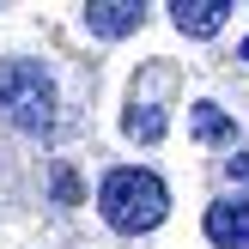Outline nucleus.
<instances>
[{
	"label": "nucleus",
	"instance_id": "obj_1",
	"mask_svg": "<svg viewBox=\"0 0 249 249\" xmlns=\"http://www.w3.org/2000/svg\"><path fill=\"white\" fill-rule=\"evenodd\" d=\"M164 207H170V195H164V182L152 170H109L97 182V213L116 231H128V237L134 231H152L164 219Z\"/></svg>",
	"mask_w": 249,
	"mask_h": 249
},
{
	"label": "nucleus",
	"instance_id": "obj_3",
	"mask_svg": "<svg viewBox=\"0 0 249 249\" xmlns=\"http://www.w3.org/2000/svg\"><path fill=\"white\" fill-rule=\"evenodd\" d=\"M207 243L249 249V201H213L207 207Z\"/></svg>",
	"mask_w": 249,
	"mask_h": 249
},
{
	"label": "nucleus",
	"instance_id": "obj_2",
	"mask_svg": "<svg viewBox=\"0 0 249 249\" xmlns=\"http://www.w3.org/2000/svg\"><path fill=\"white\" fill-rule=\"evenodd\" d=\"M0 116L18 134H49L55 128V85L36 61H0Z\"/></svg>",
	"mask_w": 249,
	"mask_h": 249
},
{
	"label": "nucleus",
	"instance_id": "obj_8",
	"mask_svg": "<svg viewBox=\"0 0 249 249\" xmlns=\"http://www.w3.org/2000/svg\"><path fill=\"white\" fill-rule=\"evenodd\" d=\"M225 170H231V182H249V158H231Z\"/></svg>",
	"mask_w": 249,
	"mask_h": 249
},
{
	"label": "nucleus",
	"instance_id": "obj_4",
	"mask_svg": "<svg viewBox=\"0 0 249 249\" xmlns=\"http://www.w3.org/2000/svg\"><path fill=\"white\" fill-rule=\"evenodd\" d=\"M170 18H177L182 36H213V31H225L231 0H177V6H170Z\"/></svg>",
	"mask_w": 249,
	"mask_h": 249
},
{
	"label": "nucleus",
	"instance_id": "obj_6",
	"mask_svg": "<svg viewBox=\"0 0 249 249\" xmlns=\"http://www.w3.org/2000/svg\"><path fill=\"white\" fill-rule=\"evenodd\" d=\"M189 128H195V140H231V134H237L219 104H195V109H189Z\"/></svg>",
	"mask_w": 249,
	"mask_h": 249
},
{
	"label": "nucleus",
	"instance_id": "obj_7",
	"mask_svg": "<svg viewBox=\"0 0 249 249\" xmlns=\"http://www.w3.org/2000/svg\"><path fill=\"white\" fill-rule=\"evenodd\" d=\"M122 128H128V140H146V146H152V140H164V109H158V104H134Z\"/></svg>",
	"mask_w": 249,
	"mask_h": 249
},
{
	"label": "nucleus",
	"instance_id": "obj_5",
	"mask_svg": "<svg viewBox=\"0 0 249 249\" xmlns=\"http://www.w3.org/2000/svg\"><path fill=\"white\" fill-rule=\"evenodd\" d=\"M85 24H91V36H128L140 31V0H91Z\"/></svg>",
	"mask_w": 249,
	"mask_h": 249
}]
</instances>
